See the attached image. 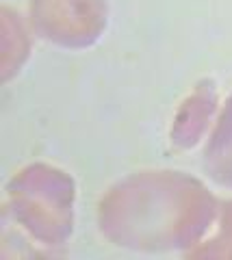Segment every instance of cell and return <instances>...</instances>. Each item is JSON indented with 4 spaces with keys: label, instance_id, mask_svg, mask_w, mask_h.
Segmentation results:
<instances>
[{
    "label": "cell",
    "instance_id": "cell-1",
    "mask_svg": "<svg viewBox=\"0 0 232 260\" xmlns=\"http://www.w3.org/2000/svg\"><path fill=\"white\" fill-rule=\"evenodd\" d=\"M200 186L178 172H141L111 186L98 206V223L119 247L163 251L189 245L187 202Z\"/></svg>",
    "mask_w": 232,
    "mask_h": 260
},
{
    "label": "cell",
    "instance_id": "cell-2",
    "mask_svg": "<svg viewBox=\"0 0 232 260\" xmlns=\"http://www.w3.org/2000/svg\"><path fill=\"white\" fill-rule=\"evenodd\" d=\"M3 243L18 239L26 256H57L74 223V182L48 165L22 169L7 189Z\"/></svg>",
    "mask_w": 232,
    "mask_h": 260
},
{
    "label": "cell",
    "instance_id": "cell-3",
    "mask_svg": "<svg viewBox=\"0 0 232 260\" xmlns=\"http://www.w3.org/2000/svg\"><path fill=\"white\" fill-rule=\"evenodd\" d=\"M30 24L39 37L65 48H83L107 24L105 0H30Z\"/></svg>",
    "mask_w": 232,
    "mask_h": 260
},
{
    "label": "cell",
    "instance_id": "cell-4",
    "mask_svg": "<svg viewBox=\"0 0 232 260\" xmlns=\"http://www.w3.org/2000/svg\"><path fill=\"white\" fill-rule=\"evenodd\" d=\"M206 169L215 180L232 184V102L219 119L213 139L206 148Z\"/></svg>",
    "mask_w": 232,
    "mask_h": 260
}]
</instances>
